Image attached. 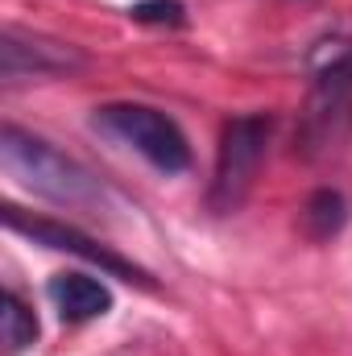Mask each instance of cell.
<instances>
[{"instance_id":"obj_1","label":"cell","mask_w":352,"mask_h":356,"mask_svg":"<svg viewBox=\"0 0 352 356\" xmlns=\"http://www.w3.org/2000/svg\"><path fill=\"white\" fill-rule=\"evenodd\" d=\"M352 133V42H323L307 104L298 112V154L303 158H328L336 154Z\"/></svg>"},{"instance_id":"obj_2","label":"cell","mask_w":352,"mask_h":356,"mask_svg":"<svg viewBox=\"0 0 352 356\" xmlns=\"http://www.w3.org/2000/svg\"><path fill=\"white\" fill-rule=\"evenodd\" d=\"M0 162H4L8 178H17L33 195L54 199L63 207H95V203H104L99 182L75 158H67L63 149H54L50 141L25 133L17 124H4V133H0Z\"/></svg>"},{"instance_id":"obj_6","label":"cell","mask_w":352,"mask_h":356,"mask_svg":"<svg viewBox=\"0 0 352 356\" xmlns=\"http://www.w3.org/2000/svg\"><path fill=\"white\" fill-rule=\"evenodd\" d=\"M83 67V54L67 42L25 33V29H4L0 33V75L4 79H46V75H75Z\"/></svg>"},{"instance_id":"obj_3","label":"cell","mask_w":352,"mask_h":356,"mask_svg":"<svg viewBox=\"0 0 352 356\" xmlns=\"http://www.w3.org/2000/svg\"><path fill=\"white\" fill-rule=\"evenodd\" d=\"M91 124L104 137H112V141L129 145L133 154H141L162 175H182L191 166L186 133L178 129L166 112H158L150 104H104V108H95Z\"/></svg>"},{"instance_id":"obj_7","label":"cell","mask_w":352,"mask_h":356,"mask_svg":"<svg viewBox=\"0 0 352 356\" xmlns=\"http://www.w3.org/2000/svg\"><path fill=\"white\" fill-rule=\"evenodd\" d=\"M46 294L63 323H88V319H104L112 311V290L104 282H95L91 273H54Z\"/></svg>"},{"instance_id":"obj_8","label":"cell","mask_w":352,"mask_h":356,"mask_svg":"<svg viewBox=\"0 0 352 356\" xmlns=\"http://www.w3.org/2000/svg\"><path fill=\"white\" fill-rule=\"evenodd\" d=\"M344 220H349V203H344V195L332 191V186L315 191V195L303 203V232H307L311 241H332V236L344 228Z\"/></svg>"},{"instance_id":"obj_5","label":"cell","mask_w":352,"mask_h":356,"mask_svg":"<svg viewBox=\"0 0 352 356\" xmlns=\"http://www.w3.org/2000/svg\"><path fill=\"white\" fill-rule=\"evenodd\" d=\"M4 224H8L13 232L29 236L33 245H46V249H58V253L83 257L88 266H99L104 273H112V277H125V282H137V286H154V282H150V273H145L141 266L125 261L120 253L104 249L99 241H91L88 232H79V228H71V224L46 220V216H25V211H21V207H13V203L4 207Z\"/></svg>"},{"instance_id":"obj_10","label":"cell","mask_w":352,"mask_h":356,"mask_svg":"<svg viewBox=\"0 0 352 356\" xmlns=\"http://www.w3.org/2000/svg\"><path fill=\"white\" fill-rule=\"evenodd\" d=\"M133 21L178 25V21H182V4H178V0H141V4H133Z\"/></svg>"},{"instance_id":"obj_4","label":"cell","mask_w":352,"mask_h":356,"mask_svg":"<svg viewBox=\"0 0 352 356\" xmlns=\"http://www.w3.org/2000/svg\"><path fill=\"white\" fill-rule=\"evenodd\" d=\"M269 133H273V120L262 112H245L224 124L220 149H216V175H211V191H207V207L216 216H228L249 199L253 178L265 162Z\"/></svg>"},{"instance_id":"obj_9","label":"cell","mask_w":352,"mask_h":356,"mask_svg":"<svg viewBox=\"0 0 352 356\" xmlns=\"http://www.w3.org/2000/svg\"><path fill=\"white\" fill-rule=\"evenodd\" d=\"M0 336H4V353L8 356L25 353V348L38 340V315H33V311L25 307V298L13 294V290L0 294Z\"/></svg>"}]
</instances>
